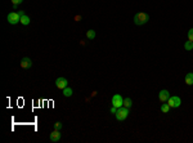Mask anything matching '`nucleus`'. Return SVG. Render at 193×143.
<instances>
[{
  "mask_svg": "<svg viewBox=\"0 0 193 143\" xmlns=\"http://www.w3.org/2000/svg\"><path fill=\"white\" fill-rule=\"evenodd\" d=\"M61 128H62V123H61V121H57V123H54V129L61 130Z\"/></svg>",
  "mask_w": 193,
  "mask_h": 143,
  "instance_id": "a211bd4d",
  "label": "nucleus"
},
{
  "mask_svg": "<svg viewBox=\"0 0 193 143\" xmlns=\"http://www.w3.org/2000/svg\"><path fill=\"white\" fill-rule=\"evenodd\" d=\"M117 107H115V106H112L111 107V113H116V112H117Z\"/></svg>",
  "mask_w": 193,
  "mask_h": 143,
  "instance_id": "aec40b11",
  "label": "nucleus"
},
{
  "mask_svg": "<svg viewBox=\"0 0 193 143\" xmlns=\"http://www.w3.org/2000/svg\"><path fill=\"white\" fill-rule=\"evenodd\" d=\"M161 111H162L164 113H169V111H170V106H169V103H162L161 105Z\"/></svg>",
  "mask_w": 193,
  "mask_h": 143,
  "instance_id": "ddd939ff",
  "label": "nucleus"
},
{
  "mask_svg": "<svg viewBox=\"0 0 193 143\" xmlns=\"http://www.w3.org/2000/svg\"><path fill=\"white\" fill-rule=\"evenodd\" d=\"M12 3H13V5H19L23 3V0H12Z\"/></svg>",
  "mask_w": 193,
  "mask_h": 143,
  "instance_id": "6ab92c4d",
  "label": "nucleus"
},
{
  "mask_svg": "<svg viewBox=\"0 0 193 143\" xmlns=\"http://www.w3.org/2000/svg\"><path fill=\"white\" fill-rule=\"evenodd\" d=\"M75 20H76V22H79V21H81V16H76V17H75Z\"/></svg>",
  "mask_w": 193,
  "mask_h": 143,
  "instance_id": "412c9836",
  "label": "nucleus"
},
{
  "mask_svg": "<svg viewBox=\"0 0 193 143\" xmlns=\"http://www.w3.org/2000/svg\"><path fill=\"white\" fill-rule=\"evenodd\" d=\"M30 22H31V20H30V17L29 16H22L21 17V23L23 25V26H27V25H30Z\"/></svg>",
  "mask_w": 193,
  "mask_h": 143,
  "instance_id": "9b49d317",
  "label": "nucleus"
},
{
  "mask_svg": "<svg viewBox=\"0 0 193 143\" xmlns=\"http://www.w3.org/2000/svg\"><path fill=\"white\" fill-rule=\"evenodd\" d=\"M184 49H185V51H192V49H193V43L192 41H185L184 43Z\"/></svg>",
  "mask_w": 193,
  "mask_h": 143,
  "instance_id": "dca6fc26",
  "label": "nucleus"
},
{
  "mask_svg": "<svg viewBox=\"0 0 193 143\" xmlns=\"http://www.w3.org/2000/svg\"><path fill=\"white\" fill-rule=\"evenodd\" d=\"M111 103H112V106L120 108V107H122V105H124V98H122L120 94H113V95H112Z\"/></svg>",
  "mask_w": 193,
  "mask_h": 143,
  "instance_id": "39448f33",
  "label": "nucleus"
},
{
  "mask_svg": "<svg viewBox=\"0 0 193 143\" xmlns=\"http://www.w3.org/2000/svg\"><path fill=\"white\" fill-rule=\"evenodd\" d=\"M55 87H57L58 89H61V90H63L66 87H68V80L66 77H58L57 80H55Z\"/></svg>",
  "mask_w": 193,
  "mask_h": 143,
  "instance_id": "423d86ee",
  "label": "nucleus"
},
{
  "mask_svg": "<svg viewBox=\"0 0 193 143\" xmlns=\"http://www.w3.org/2000/svg\"><path fill=\"white\" fill-rule=\"evenodd\" d=\"M86 38H88V39H90V40H93V39L95 38V31H94V30H88V32H86Z\"/></svg>",
  "mask_w": 193,
  "mask_h": 143,
  "instance_id": "2eb2a0df",
  "label": "nucleus"
},
{
  "mask_svg": "<svg viewBox=\"0 0 193 143\" xmlns=\"http://www.w3.org/2000/svg\"><path fill=\"white\" fill-rule=\"evenodd\" d=\"M19 66H21V69H23V70H29L32 67V61H31L29 57H24V58L21 59Z\"/></svg>",
  "mask_w": 193,
  "mask_h": 143,
  "instance_id": "0eeeda50",
  "label": "nucleus"
},
{
  "mask_svg": "<svg viewBox=\"0 0 193 143\" xmlns=\"http://www.w3.org/2000/svg\"><path fill=\"white\" fill-rule=\"evenodd\" d=\"M133 105V101H131V98H124V107H126V108H130Z\"/></svg>",
  "mask_w": 193,
  "mask_h": 143,
  "instance_id": "4468645a",
  "label": "nucleus"
},
{
  "mask_svg": "<svg viewBox=\"0 0 193 143\" xmlns=\"http://www.w3.org/2000/svg\"><path fill=\"white\" fill-rule=\"evenodd\" d=\"M18 14L22 17V16H24V12H23V10H18Z\"/></svg>",
  "mask_w": 193,
  "mask_h": 143,
  "instance_id": "4be33fe9",
  "label": "nucleus"
},
{
  "mask_svg": "<svg viewBox=\"0 0 193 143\" xmlns=\"http://www.w3.org/2000/svg\"><path fill=\"white\" fill-rule=\"evenodd\" d=\"M149 14L148 13H144V12H139L134 16V23L136 26H142V25H146L147 22L149 21Z\"/></svg>",
  "mask_w": 193,
  "mask_h": 143,
  "instance_id": "f257e3e1",
  "label": "nucleus"
},
{
  "mask_svg": "<svg viewBox=\"0 0 193 143\" xmlns=\"http://www.w3.org/2000/svg\"><path fill=\"white\" fill-rule=\"evenodd\" d=\"M6 20H8V23L10 25H17L18 22H21V16L18 14V12H10L8 17H6Z\"/></svg>",
  "mask_w": 193,
  "mask_h": 143,
  "instance_id": "7ed1b4c3",
  "label": "nucleus"
},
{
  "mask_svg": "<svg viewBox=\"0 0 193 143\" xmlns=\"http://www.w3.org/2000/svg\"><path fill=\"white\" fill-rule=\"evenodd\" d=\"M169 98H170V93H169V90H166V89H162V90L160 92V94H159L160 102H161V103L167 102V99H169Z\"/></svg>",
  "mask_w": 193,
  "mask_h": 143,
  "instance_id": "1a4fd4ad",
  "label": "nucleus"
},
{
  "mask_svg": "<svg viewBox=\"0 0 193 143\" xmlns=\"http://www.w3.org/2000/svg\"><path fill=\"white\" fill-rule=\"evenodd\" d=\"M61 131H59L58 129H54L53 131L50 133V135H49V139H50V142H53V143H55V142H59L61 141Z\"/></svg>",
  "mask_w": 193,
  "mask_h": 143,
  "instance_id": "6e6552de",
  "label": "nucleus"
},
{
  "mask_svg": "<svg viewBox=\"0 0 193 143\" xmlns=\"http://www.w3.org/2000/svg\"><path fill=\"white\" fill-rule=\"evenodd\" d=\"M188 40L193 43V28H191V30L188 31Z\"/></svg>",
  "mask_w": 193,
  "mask_h": 143,
  "instance_id": "f3484780",
  "label": "nucleus"
},
{
  "mask_svg": "<svg viewBox=\"0 0 193 143\" xmlns=\"http://www.w3.org/2000/svg\"><path fill=\"white\" fill-rule=\"evenodd\" d=\"M62 92H63V95H65V97H71V95L73 94V90L71 88H68V87H66Z\"/></svg>",
  "mask_w": 193,
  "mask_h": 143,
  "instance_id": "f8f14e48",
  "label": "nucleus"
},
{
  "mask_svg": "<svg viewBox=\"0 0 193 143\" xmlns=\"http://www.w3.org/2000/svg\"><path fill=\"white\" fill-rule=\"evenodd\" d=\"M185 84L187 85H193V72H188L185 75V79H184Z\"/></svg>",
  "mask_w": 193,
  "mask_h": 143,
  "instance_id": "9d476101",
  "label": "nucleus"
},
{
  "mask_svg": "<svg viewBox=\"0 0 193 143\" xmlns=\"http://www.w3.org/2000/svg\"><path fill=\"white\" fill-rule=\"evenodd\" d=\"M167 103H169L170 108H178V107L182 105V99L176 97V95H173V97H170L167 99Z\"/></svg>",
  "mask_w": 193,
  "mask_h": 143,
  "instance_id": "20e7f679",
  "label": "nucleus"
},
{
  "mask_svg": "<svg viewBox=\"0 0 193 143\" xmlns=\"http://www.w3.org/2000/svg\"><path fill=\"white\" fill-rule=\"evenodd\" d=\"M115 116H116V120L117 121H124L126 117L129 116V108H126V107H120V108L117 110V112L115 113Z\"/></svg>",
  "mask_w": 193,
  "mask_h": 143,
  "instance_id": "f03ea898",
  "label": "nucleus"
}]
</instances>
